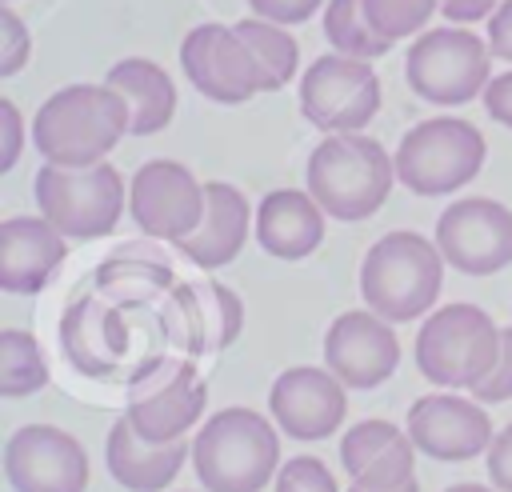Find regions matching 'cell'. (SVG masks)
Instances as JSON below:
<instances>
[{
	"label": "cell",
	"mask_w": 512,
	"mask_h": 492,
	"mask_svg": "<svg viewBox=\"0 0 512 492\" xmlns=\"http://www.w3.org/2000/svg\"><path fill=\"white\" fill-rule=\"evenodd\" d=\"M128 136V104L108 84H68L32 116V144L48 164L92 168Z\"/></svg>",
	"instance_id": "obj_1"
},
{
	"label": "cell",
	"mask_w": 512,
	"mask_h": 492,
	"mask_svg": "<svg viewBox=\"0 0 512 492\" xmlns=\"http://www.w3.org/2000/svg\"><path fill=\"white\" fill-rule=\"evenodd\" d=\"M304 180L332 220H368L396 184V160L364 132H332L308 152Z\"/></svg>",
	"instance_id": "obj_2"
},
{
	"label": "cell",
	"mask_w": 512,
	"mask_h": 492,
	"mask_svg": "<svg viewBox=\"0 0 512 492\" xmlns=\"http://www.w3.org/2000/svg\"><path fill=\"white\" fill-rule=\"evenodd\" d=\"M192 468L204 492H260L280 472L276 420L244 404L220 408L192 440Z\"/></svg>",
	"instance_id": "obj_3"
},
{
	"label": "cell",
	"mask_w": 512,
	"mask_h": 492,
	"mask_svg": "<svg viewBox=\"0 0 512 492\" xmlns=\"http://www.w3.org/2000/svg\"><path fill=\"white\" fill-rule=\"evenodd\" d=\"M440 284H444V256L436 240H424L420 232L408 228L384 232L364 252L360 296L372 312H380L392 324L428 316L436 308Z\"/></svg>",
	"instance_id": "obj_4"
},
{
	"label": "cell",
	"mask_w": 512,
	"mask_h": 492,
	"mask_svg": "<svg viewBox=\"0 0 512 492\" xmlns=\"http://www.w3.org/2000/svg\"><path fill=\"white\" fill-rule=\"evenodd\" d=\"M500 356V328L476 304L432 308L416 332V372L436 388L472 392Z\"/></svg>",
	"instance_id": "obj_5"
},
{
	"label": "cell",
	"mask_w": 512,
	"mask_h": 492,
	"mask_svg": "<svg viewBox=\"0 0 512 492\" xmlns=\"http://www.w3.org/2000/svg\"><path fill=\"white\" fill-rule=\"evenodd\" d=\"M396 180L416 196H448L480 176L488 144L480 128L464 116H428L412 124L396 152Z\"/></svg>",
	"instance_id": "obj_6"
},
{
	"label": "cell",
	"mask_w": 512,
	"mask_h": 492,
	"mask_svg": "<svg viewBox=\"0 0 512 492\" xmlns=\"http://www.w3.org/2000/svg\"><path fill=\"white\" fill-rule=\"evenodd\" d=\"M404 80L428 104L440 108L468 104L484 96L492 80V48L468 24L428 28L412 40L404 56Z\"/></svg>",
	"instance_id": "obj_7"
},
{
	"label": "cell",
	"mask_w": 512,
	"mask_h": 492,
	"mask_svg": "<svg viewBox=\"0 0 512 492\" xmlns=\"http://www.w3.org/2000/svg\"><path fill=\"white\" fill-rule=\"evenodd\" d=\"M32 192H36L40 216L52 220L68 240L108 236L120 224L128 204V184L120 168H112L108 160L92 168H60L44 160V168L32 180Z\"/></svg>",
	"instance_id": "obj_8"
},
{
	"label": "cell",
	"mask_w": 512,
	"mask_h": 492,
	"mask_svg": "<svg viewBox=\"0 0 512 492\" xmlns=\"http://www.w3.org/2000/svg\"><path fill=\"white\" fill-rule=\"evenodd\" d=\"M380 76L372 60H356L344 52L316 56L300 76V112L324 136L332 132H364L380 112Z\"/></svg>",
	"instance_id": "obj_9"
},
{
	"label": "cell",
	"mask_w": 512,
	"mask_h": 492,
	"mask_svg": "<svg viewBox=\"0 0 512 492\" xmlns=\"http://www.w3.org/2000/svg\"><path fill=\"white\" fill-rule=\"evenodd\" d=\"M208 384L192 360H160L132 376L124 416L152 444H172L192 432L204 416Z\"/></svg>",
	"instance_id": "obj_10"
},
{
	"label": "cell",
	"mask_w": 512,
	"mask_h": 492,
	"mask_svg": "<svg viewBox=\"0 0 512 492\" xmlns=\"http://www.w3.org/2000/svg\"><path fill=\"white\" fill-rule=\"evenodd\" d=\"M208 188L180 160H148L128 180V212L152 240L180 244L204 220Z\"/></svg>",
	"instance_id": "obj_11"
},
{
	"label": "cell",
	"mask_w": 512,
	"mask_h": 492,
	"mask_svg": "<svg viewBox=\"0 0 512 492\" xmlns=\"http://www.w3.org/2000/svg\"><path fill=\"white\" fill-rule=\"evenodd\" d=\"M436 248L464 276H492L512 264V208L492 196L452 200L436 220Z\"/></svg>",
	"instance_id": "obj_12"
},
{
	"label": "cell",
	"mask_w": 512,
	"mask_h": 492,
	"mask_svg": "<svg viewBox=\"0 0 512 492\" xmlns=\"http://www.w3.org/2000/svg\"><path fill=\"white\" fill-rule=\"evenodd\" d=\"M404 428H408L416 452H424L432 460H448V464L476 460L480 452H488V444L496 436L488 408L476 396H460L452 388L416 396Z\"/></svg>",
	"instance_id": "obj_13"
},
{
	"label": "cell",
	"mask_w": 512,
	"mask_h": 492,
	"mask_svg": "<svg viewBox=\"0 0 512 492\" xmlns=\"http://www.w3.org/2000/svg\"><path fill=\"white\" fill-rule=\"evenodd\" d=\"M180 68L192 88L216 104H244L264 92L260 68L232 24H196L180 40Z\"/></svg>",
	"instance_id": "obj_14"
},
{
	"label": "cell",
	"mask_w": 512,
	"mask_h": 492,
	"mask_svg": "<svg viewBox=\"0 0 512 492\" xmlns=\"http://www.w3.org/2000/svg\"><path fill=\"white\" fill-rule=\"evenodd\" d=\"M4 476L16 492H84L88 452L56 424H24L4 444Z\"/></svg>",
	"instance_id": "obj_15"
},
{
	"label": "cell",
	"mask_w": 512,
	"mask_h": 492,
	"mask_svg": "<svg viewBox=\"0 0 512 492\" xmlns=\"http://www.w3.org/2000/svg\"><path fill=\"white\" fill-rule=\"evenodd\" d=\"M268 412L292 440H324L348 416V384L332 368L296 364L284 368L268 388Z\"/></svg>",
	"instance_id": "obj_16"
},
{
	"label": "cell",
	"mask_w": 512,
	"mask_h": 492,
	"mask_svg": "<svg viewBox=\"0 0 512 492\" xmlns=\"http://www.w3.org/2000/svg\"><path fill=\"white\" fill-rule=\"evenodd\" d=\"M400 364V340L392 320L372 308L340 312L324 332V368H332L352 392L384 384Z\"/></svg>",
	"instance_id": "obj_17"
},
{
	"label": "cell",
	"mask_w": 512,
	"mask_h": 492,
	"mask_svg": "<svg viewBox=\"0 0 512 492\" xmlns=\"http://www.w3.org/2000/svg\"><path fill=\"white\" fill-rule=\"evenodd\" d=\"M164 324L180 352L204 356V352H220V348L236 344V336L244 328V304L220 280H192V284L172 288Z\"/></svg>",
	"instance_id": "obj_18"
},
{
	"label": "cell",
	"mask_w": 512,
	"mask_h": 492,
	"mask_svg": "<svg viewBox=\"0 0 512 492\" xmlns=\"http://www.w3.org/2000/svg\"><path fill=\"white\" fill-rule=\"evenodd\" d=\"M60 352L80 376H112L128 356L124 308L100 292L76 296L60 316Z\"/></svg>",
	"instance_id": "obj_19"
},
{
	"label": "cell",
	"mask_w": 512,
	"mask_h": 492,
	"mask_svg": "<svg viewBox=\"0 0 512 492\" xmlns=\"http://www.w3.org/2000/svg\"><path fill=\"white\" fill-rule=\"evenodd\" d=\"M340 468L360 488H400L416 480V444L392 420H356L340 436Z\"/></svg>",
	"instance_id": "obj_20"
},
{
	"label": "cell",
	"mask_w": 512,
	"mask_h": 492,
	"mask_svg": "<svg viewBox=\"0 0 512 492\" xmlns=\"http://www.w3.org/2000/svg\"><path fill=\"white\" fill-rule=\"evenodd\" d=\"M68 256V236L44 216L0 220V288L12 296L40 292Z\"/></svg>",
	"instance_id": "obj_21"
},
{
	"label": "cell",
	"mask_w": 512,
	"mask_h": 492,
	"mask_svg": "<svg viewBox=\"0 0 512 492\" xmlns=\"http://www.w3.org/2000/svg\"><path fill=\"white\" fill-rule=\"evenodd\" d=\"M328 212L308 188H272L256 204V244L276 260H304L324 244Z\"/></svg>",
	"instance_id": "obj_22"
},
{
	"label": "cell",
	"mask_w": 512,
	"mask_h": 492,
	"mask_svg": "<svg viewBox=\"0 0 512 492\" xmlns=\"http://www.w3.org/2000/svg\"><path fill=\"white\" fill-rule=\"evenodd\" d=\"M208 208H204V220L192 236H184L176 248L184 260H192L196 268L212 272V268H224L240 256V248L248 244V232H252V204L248 196L228 184V180H208Z\"/></svg>",
	"instance_id": "obj_23"
},
{
	"label": "cell",
	"mask_w": 512,
	"mask_h": 492,
	"mask_svg": "<svg viewBox=\"0 0 512 492\" xmlns=\"http://www.w3.org/2000/svg\"><path fill=\"white\" fill-rule=\"evenodd\" d=\"M188 456H192L188 436L172 440V444H152L132 428L128 416H120L104 440V464H108L112 480L128 492H164Z\"/></svg>",
	"instance_id": "obj_24"
},
{
	"label": "cell",
	"mask_w": 512,
	"mask_h": 492,
	"mask_svg": "<svg viewBox=\"0 0 512 492\" xmlns=\"http://www.w3.org/2000/svg\"><path fill=\"white\" fill-rule=\"evenodd\" d=\"M108 88H116L128 104V136H156L172 124L176 116V84L172 76L148 60V56H128L116 60L104 76Z\"/></svg>",
	"instance_id": "obj_25"
},
{
	"label": "cell",
	"mask_w": 512,
	"mask_h": 492,
	"mask_svg": "<svg viewBox=\"0 0 512 492\" xmlns=\"http://www.w3.org/2000/svg\"><path fill=\"white\" fill-rule=\"evenodd\" d=\"M172 264L148 248L144 240L140 244H128V248H116L100 268H96V292L112 304H132V300H148L164 288H176L172 280Z\"/></svg>",
	"instance_id": "obj_26"
},
{
	"label": "cell",
	"mask_w": 512,
	"mask_h": 492,
	"mask_svg": "<svg viewBox=\"0 0 512 492\" xmlns=\"http://www.w3.org/2000/svg\"><path fill=\"white\" fill-rule=\"evenodd\" d=\"M232 28L248 44V52H252V60L260 68L264 92H280L300 68V44L292 40V32L284 24H272V20H260V16L236 20Z\"/></svg>",
	"instance_id": "obj_27"
},
{
	"label": "cell",
	"mask_w": 512,
	"mask_h": 492,
	"mask_svg": "<svg viewBox=\"0 0 512 492\" xmlns=\"http://www.w3.org/2000/svg\"><path fill=\"white\" fill-rule=\"evenodd\" d=\"M48 384V360L32 332L0 328V396L20 400Z\"/></svg>",
	"instance_id": "obj_28"
},
{
	"label": "cell",
	"mask_w": 512,
	"mask_h": 492,
	"mask_svg": "<svg viewBox=\"0 0 512 492\" xmlns=\"http://www.w3.org/2000/svg\"><path fill=\"white\" fill-rule=\"evenodd\" d=\"M324 36H328L332 52H344L356 60H376L392 48V40H384L368 24L364 0H328L324 4Z\"/></svg>",
	"instance_id": "obj_29"
},
{
	"label": "cell",
	"mask_w": 512,
	"mask_h": 492,
	"mask_svg": "<svg viewBox=\"0 0 512 492\" xmlns=\"http://www.w3.org/2000/svg\"><path fill=\"white\" fill-rule=\"evenodd\" d=\"M432 12H440V0H364L368 24L392 44L416 36L432 20Z\"/></svg>",
	"instance_id": "obj_30"
},
{
	"label": "cell",
	"mask_w": 512,
	"mask_h": 492,
	"mask_svg": "<svg viewBox=\"0 0 512 492\" xmlns=\"http://www.w3.org/2000/svg\"><path fill=\"white\" fill-rule=\"evenodd\" d=\"M276 492H340V484L320 456H292L276 472Z\"/></svg>",
	"instance_id": "obj_31"
},
{
	"label": "cell",
	"mask_w": 512,
	"mask_h": 492,
	"mask_svg": "<svg viewBox=\"0 0 512 492\" xmlns=\"http://www.w3.org/2000/svg\"><path fill=\"white\" fill-rule=\"evenodd\" d=\"M32 56V32L28 24L4 4L0 8V76H16Z\"/></svg>",
	"instance_id": "obj_32"
},
{
	"label": "cell",
	"mask_w": 512,
	"mask_h": 492,
	"mask_svg": "<svg viewBox=\"0 0 512 492\" xmlns=\"http://www.w3.org/2000/svg\"><path fill=\"white\" fill-rule=\"evenodd\" d=\"M472 396L480 404H500V400H512V324L500 328V356L492 364V372L472 388Z\"/></svg>",
	"instance_id": "obj_33"
},
{
	"label": "cell",
	"mask_w": 512,
	"mask_h": 492,
	"mask_svg": "<svg viewBox=\"0 0 512 492\" xmlns=\"http://www.w3.org/2000/svg\"><path fill=\"white\" fill-rule=\"evenodd\" d=\"M248 8H252V16H260V20H272V24L292 28V24L312 20V16L324 8V0H248Z\"/></svg>",
	"instance_id": "obj_34"
},
{
	"label": "cell",
	"mask_w": 512,
	"mask_h": 492,
	"mask_svg": "<svg viewBox=\"0 0 512 492\" xmlns=\"http://www.w3.org/2000/svg\"><path fill=\"white\" fill-rule=\"evenodd\" d=\"M20 152H24V116L12 100H0V172H12Z\"/></svg>",
	"instance_id": "obj_35"
},
{
	"label": "cell",
	"mask_w": 512,
	"mask_h": 492,
	"mask_svg": "<svg viewBox=\"0 0 512 492\" xmlns=\"http://www.w3.org/2000/svg\"><path fill=\"white\" fill-rule=\"evenodd\" d=\"M484 460H488V480H492V488H496V492H512V424H504V428L492 436Z\"/></svg>",
	"instance_id": "obj_36"
},
{
	"label": "cell",
	"mask_w": 512,
	"mask_h": 492,
	"mask_svg": "<svg viewBox=\"0 0 512 492\" xmlns=\"http://www.w3.org/2000/svg\"><path fill=\"white\" fill-rule=\"evenodd\" d=\"M484 108H488V116H492L496 124L512 128V68L488 80V88H484Z\"/></svg>",
	"instance_id": "obj_37"
},
{
	"label": "cell",
	"mask_w": 512,
	"mask_h": 492,
	"mask_svg": "<svg viewBox=\"0 0 512 492\" xmlns=\"http://www.w3.org/2000/svg\"><path fill=\"white\" fill-rule=\"evenodd\" d=\"M484 40H488L492 56L512 64V0H500V8L488 16V36Z\"/></svg>",
	"instance_id": "obj_38"
},
{
	"label": "cell",
	"mask_w": 512,
	"mask_h": 492,
	"mask_svg": "<svg viewBox=\"0 0 512 492\" xmlns=\"http://www.w3.org/2000/svg\"><path fill=\"white\" fill-rule=\"evenodd\" d=\"M500 8V0H440V12L448 24H476L488 20Z\"/></svg>",
	"instance_id": "obj_39"
},
{
	"label": "cell",
	"mask_w": 512,
	"mask_h": 492,
	"mask_svg": "<svg viewBox=\"0 0 512 492\" xmlns=\"http://www.w3.org/2000/svg\"><path fill=\"white\" fill-rule=\"evenodd\" d=\"M348 492H420V480H408L400 488H360V484H348Z\"/></svg>",
	"instance_id": "obj_40"
},
{
	"label": "cell",
	"mask_w": 512,
	"mask_h": 492,
	"mask_svg": "<svg viewBox=\"0 0 512 492\" xmlns=\"http://www.w3.org/2000/svg\"><path fill=\"white\" fill-rule=\"evenodd\" d=\"M444 492H496V488H488V484H448Z\"/></svg>",
	"instance_id": "obj_41"
},
{
	"label": "cell",
	"mask_w": 512,
	"mask_h": 492,
	"mask_svg": "<svg viewBox=\"0 0 512 492\" xmlns=\"http://www.w3.org/2000/svg\"><path fill=\"white\" fill-rule=\"evenodd\" d=\"M4 4H8V0H4Z\"/></svg>",
	"instance_id": "obj_42"
}]
</instances>
